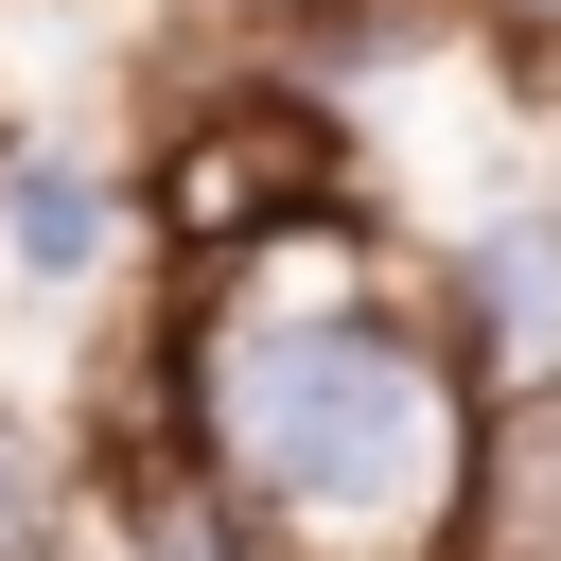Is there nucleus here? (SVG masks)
<instances>
[{
    "mask_svg": "<svg viewBox=\"0 0 561 561\" xmlns=\"http://www.w3.org/2000/svg\"><path fill=\"white\" fill-rule=\"evenodd\" d=\"M0 561H35V456L0 438Z\"/></svg>",
    "mask_w": 561,
    "mask_h": 561,
    "instance_id": "obj_6",
    "label": "nucleus"
},
{
    "mask_svg": "<svg viewBox=\"0 0 561 561\" xmlns=\"http://www.w3.org/2000/svg\"><path fill=\"white\" fill-rule=\"evenodd\" d=\"M473 298H491V333H508V351L543 368V351H561V228H491Z\"/></svg>",
    "mask_w": 561,
    "mask_h": 561,
    "instance_id": "obj_3",
    "label": "nucleus"
},
{
    "mask_svg": "<svg viewBox=\"0 0 561 561\" xmlns=\"http://www.w3.org/2000/svg\"><path fill=\"white\" fill-rule=\"evenodd\" d=\"M193 438L263 526H298L333 561L438 543L456 473H473V421H456L438 351L386 333V316H245L210 351V386H193Z\"/></svg>",
    "mask_w": 561,
    "mask_h": 561,
    "instance_id": "obj_1",
    "label": "nucleus"
},
{
    "mask_svg": "<svg viewBox=\"0 0 561 561\" xmlns=\"http://www.w3.org/2000/svg\"><path fill=\"white\" fill-rule=\"evenodd\" d=\"M88 245H105V193H88V175H53V158H35V175H18V263H35V280H70V263H88Z\"/></svg>",
    "mask_w": 561,
    "mask_h": 561,
    "instance_id": "obj_5",
    "label": "nucleus"
},
{
    "mask_svg": "<svg viewBox=\"0 0 561 561\" xmlns=\"http://www.w3.org/2000/svg\"><path fill=\"white\" fill-rule=\"evenodd\" d=\"M526 526H561V386L491 438V543H526Z\"/></svg>",
    "mask_w": 561,
    "mask_h": 561,
    "instance_id": "obj_4",
    "label": "nucleus"
},
{
    "mask_svg": "<svg viewBox=\"0 0 561 561\" xmlns=\"http://www.w3.org/2000/svg\"><path fill=\"white\" fill-rule=\"evenodd\" d=\"M316 175H333V140H316L298 105H280V123H263V105H228V123L175 158V228H245V210H298Z\"/></svg>",
    "mask_w": 561,
    "mask_h": 561,
    "instance_id": "obj_2",
    "label": "nucleus"
}]
</instances>
